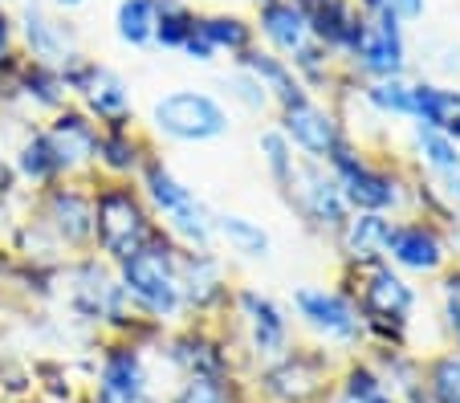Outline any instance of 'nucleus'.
<instances>
[{"mask_svg":"<svg viewBox=\"0 0 460 403\" xmlns=\"http://www.w3.org/2000/svg\"><path fill=\"white\" fill-rule=\"evenodd\" d=\"M339 290L350 293L367 326V351H400L411 346V318L420 306L416 281L403 277L395 265H363V269H339Z\"/></svg>","mask_w":460,"mask_h":403,"instance_id":"obj_1","label":"nucleus"},{"mask_svg":"<svg viewBox=\"0 0 460 403\" xmlns=\"http://www.w3.org/2000/svg\"><path fill=\"white\" fill-rule=\"evenodd\" d=\"M331 176L339 180L350 212H379V216H408L411 208V171L400 159L347 139L331 159Z\"/></svg>","mask_w":460,"mask_h":403,"instance_id":"obj_2","label":"nucleus"},{"mask_svg":"<svg viewBox=\"0 0 460 403\" xmlns=\"http://www.w3.org/2000/svg\"><path fill=\"white\" fill-rule=\"evenodd\" d=\"M180 253L183 249L167 232H159L147 249H139L135 257L114 265L127 306L139 318L155 322L159 330H172V326L188 322V314H183V290H180Z\"/></svg>","mask_w":460,"mask_h":403,"instance_id":"obj_3","label":"nucleus"},{"mask_svg":"<svg viewBox=\"0 0 460 403\" xmlns=\"http://www.w3.org/2000/svg\"><path fill=\"white\" fill-rule=\"evenodd\" d=\"M220 330H225L241 371H249V375L265 363L281 359L297 342L289 306H281L273 293L257 290V285H241V281H236L233 306H228V318L220 322Z\"/></svg>","mask_w":460,"mask_h":403,"instance_id":"obj_4","label":"nucleus"},{"mask_svg":"<svg viewBox=\"0 0 460 403\" xmlns=\"http://www.w3.org/2000/svg\"><path fill=\"white\" fill-rule=\"evenodd\" d=\"M139 192L147 200L151 216L159 220L167 237L175 241L180 249H191V253H200V249H217V232H212V208L200 200V192L188 184V180L167 163L164 155H151L139 171Z\"/></svg>","mask_w":460,"mask_h":403,"instance_id":"obj_5","label":"nucleus"},{"mask_svg":"<svg viewBox=\"0 0 460 403\" xmlns=\"http://www.w3.org/2000/svg\"><path fill=\"white\" fill-rule=\"evenodd\" d=\"M233 106L208 86H172L147 106V135L159 143H175V147L220 143L233 135Z\"/></svg>","mask_w":460,"mask_h":403,"instance_id":"obj_6","label":"nucleus"},{"mask_svg":"<svg viewBox=\"0 0 460 403\" xmlns=\"http://www.w3.org/2000/svg\"><path fill=\"white\" fill-rule=\"evenodd\" d=\"M342 355L318 342H294L281 359L265 363L249 375V391L257 403H326L339 379Z\"/></svg>","mask_w":460,"mask_h":403,"instance_id":"obj_7","label":"nucleus"},{"mask_svg":"<svg viewBox=\"0 0 460 403\" xmlns=\"http://www.w3.org/2000/svg\"><path fill=\"white\" fill-rule=\"evenodd\" d=\"M164 228L151 216L139 184L94 180V253L106 265H122L139 249H147Z\"/></svg>","mask_w":460,"mask_h":403,"instance_id":"obj_8","label":"nucleus"},{"mask_svg":"<svg viewBox=\"0 0 460 403\" xmlns=\"http://www.w3.org/2000/svg\"><path fill=\"white\" fill-rule=\"evenodd\" d=\"M289 314H294V326H302L310 334V342L342 355V359L367 351L363 314L350 302V293L339 290V285H318V281L297 285L294 298H289Z\"/></svg>","mask_w":460,"mask_h":403,"instance_id":"obj_9","label":"nucleus"},{"mask_svg":"<svg viewBox=\"0 0 460 403\" xmlns=\"http://www.w3.org/2000/svg\"><path fill=\"white\" fill-rule=\"evenodd\" d=\"M86 403H155V355L135 338H102L90 379L82 387Z\"/></svg>","mask_w":460,"mask_h":403,"instance_id":"obj_10","label":"nucleus"},{"mask_svg":"<svg viewBox=\"0 0 460 403\" xmlns=\"http://www.w3.org/2000/svg\"><path fill=\"white\" fill-rule=\"evenodd\" d=\"M29 216L58 241L66 257L94 253V180H58L33 192Z\"/></svg>","mask_w":460,"mask_h":403,"instance_id":"obj_11","label":"nucleus"},{"mask_svg":"<svg viewBox=\"0 0 460 403\" xmlns=\"http://www.w3.org/2000/svg\"><path fill=\"white\" fill-rule=\"evenodd\" d=\"M61 78H66L74 106H82L102 131H111V127H135V90H130V82L114 66L98 62L90 53H78L61 70Z\"/></svg>","mask_w":460,"mask_h":403,"instance_id":"obj_12","label":"nucleus"},{"mask_svg":"<svg viewBox=\"0 0 460 403\" xmlns=\"http://www.w3.org/2000/svg\"><path fill=\"white\" fill-rule=\"evenodd\" d=\"M281 200L294 208V216L302 220L305 232L326 237V241L339 237V228L347 224V216H350L347 200H342L339 180L331 176V167L314 163V159H297L294 180L286 184Z\"/></svg>","mask_w":460,"mask_h":403,"instance_id":"obj_13","label":"nucleus"},{"mask_svg":"<svg viewBox=\"0 0 460 403\" xmlns=\"http://www.w3.org/2000/svg\"><path fill=\"white\" fill-rule=\"evenodd\" d=\"M180 290H183V314L188 322H212L220 326L233 306V265L220 249H200L180 253Z\"/></svg>","mask_w":460,"mask_h":403,"instance_id":"obj_14","label":"nucleus"},{"mask_svg":"<svg viewBox=\"0 0 460 403\" xmlns=\"http://www.w3.org/2000/svg\"><path fill=\"white\" fill-rule=\"evenodd\" d=\"M273 127L289 139V147L297 151L302 159H314V163H326L342 143L350 139L347 123H342V114L334 110V102L318 94H302L297 102L281 106L273 114Z\"/></svg>","mask_w":460,"mask_h":403,"instance_id":"obj_15","label":"nucleus"},{"mask_svg":"<svg viewBox=\"0 0 460 403\" xmlns=\"http://www.w3.org/2000/svg\"><path fill=\"white\" fill-rule=\"evenodd\" d=\"M17 13V37H21V57L45 66V70H66L82 49V33L70 17L53 13L41 0H25L13 4Z\"/></svg>","mask_w":460,"mask_h":403,"instance_id":"obj_16","label":"nucleus"},{"mask_svg":"<svg viewBox=\"0 0 460 403\" xmlns=\"http://www.w3.org/2000/svg\"><path fill=\"white\" fill-rule=\"evenodd\" d=\"M387 265L403 273V277H440L452 265V241L448 228L424 216H395L387 237Z\"/></svg>","mask_w":460,"mask_h":403,"instance_id":"obj_17","label":"nucleus"},{"mask_svg":"<svg viewBox=\"0 0 460 403\" xmlns=\"http://www.w3.org/2000/svg\"><path fill=\"white\" fill-rule=\"evenodd\" d=\"M347 74L358 82H379V78H411V45L408 25L395 21L391 13H375L363 25V41L347 57Z\"/></svg>","mask_w":460,"mask_h":403,"instance_id":"obj_18","label":"nucleus"},{"mask_svg":"<svg viewBox=\"0 0 460 403\" xmlns=\"http://www.w3.org/2000/svg\"><path fill=\"white\" fill-rule=\"evenodd\" d=\"M45 139H49L53 155H58L61 180H98L94 163H98V139L102 127L90 118L82 106H66V110L45 118Z\"/></svg>","mask_w":460,"mask_h":403,"instance_id":"obj_19","label":"nucleus"},{"mask_svg":"<svg viewBox=\"0 0 460 403\" xmlns=\"http://www.w3.org/2000/svg\"><path fill=\"white\" fill-rule=\"evenodd\" d=\"M0 102L17 106V110L33 114V118H49V114L66 110L74 98L66 90L61 70H45V66L21 57L17 66H9V70L0 74Z\"/></svg>","mask_w":460,"mask_h":403,"instance_id":"obj_20","label":"nucleus"},{"mask_svg":"<svg viewBox=\"0 0 460 403\" xmlns=\"http://www.w3.org/2000/svg\"><path fill=\"white\" fill-rule=\"evenodd\" d=\"M212 232H217V249L228 261L265 265L273 257V232L257 216H249V212L217 208L212 212Z\"/></svg>","mask_w":460,"mask_h":403,"instance_id":"obj_21","label":"nucleus"},{"mask_svg":"<svg viewBox=\"0 0 460 403\" xmlns=\"http://www.w3.org/2000/svg\"><path fill=\"white\" fill-rule=\"evenodd\" d=\"M155 155V139L147 131L135 127H111L98 139V180H122V184H135L143 171V163Z\"/></svg>","mask_w":460,"mask_h":403,"instance_id":"obj_22","label":"nucleus"},{"mask_svg":"<svg viewBox=\"0 0 460 403\" xmlns=\"http://www.w3.org/2000/svg\"><path fill=\"white\" fill-rule=\"evenodd\" d=\"M391 220L379 212H350L347 224L339 228L334 249H339L342 269H363V265L387 261V237H391Z\"/></svg>","mask_w":460,"mask_h":403,"instance_id":"obj_23","label":"nucleus"},{"mask_svg":"<svg viewBox=\"0 0 460 403\" xmlns=\"http://www.w3.org/2000/svg\"><path fill=\"white\" fill-rule=\"evenodd\" d=\"M252 25H257V41L265 49H273L278 57H294L305 41H314L310 29V13L294 0H273V4H261L252 9Z\"/></svg>","mask_w":460,"mask_h":403,"instance_id":"obj_24","label":"nucleus"},{"mask_svg":"<svg viewBox=\"0 0 460 403\" xmlns=\"http://www.w3.org/2000/svg\"><path fill=\"white\" fill-rule=\"evenodd\" d=\"M363 9L355 0H322L318 9H310V29H314V41L326 45V49L347 66V57L355 53V45L363 41Z\"/></svg>","mask_w":460,"mask_h":403,"instance_id":"obj_25","label":"nucleus"},{"mask_svg":"<svg viewBox=\"0 0 460 403\" xmlns=\"http://www.w3.org/2000/svg\"><path fill=\"white\" fill-rule=\"evenodd\" d=\"M411 123L460 139V86L411 78Z\"/></svg>","mask_w":460,"mask_h":403,"instance_id":"obj_26","label":"nucleus"},{"mask_svg":"<svg viewBox=\"0 0 460 403\" xmlns=\"http://www.w3.org/2000/svg\"><path fill=\"white\" fill-rule=\"evenodd\" d=\"M9 167H13V176H17V184H25L29 192H41V188L61 180L58 155H53L41 123H25V131H21L17 147H13V155H9Z\"/></svg>","mask_w":460,"mask_h":403,"instance_id":"obj_27","label":"nucleus"},{"mask_svg":"<svg viewBox=\"0 0 460 403\" xmlns=\"http://www.w3.org/2000/svg\"><path fill=\"white\" fill-rule=\"evenodd\" d=\"M233 66H241V70H249L252 78L261 82V86L270 90V98H273V106H289V102H297L302 94H310V90L297 82V74H294V66L286 62V57H278L273 49H265V45H252V49H244L241 57H236ZM273 110V114H278Z\"/></svg>","mask_w":460,"mask_h":403,"instance_id":"obj_28","label":"nucleus"},{"mask_svg":"<svg viewBox=\"0 0 460 403\" xmlns=\"http://www.w3.org/2000/svg\"><path fill=\"white\" fill-rule=\"evenodd\" d=\"M358 106L383 127L411 123V78H379L358 82Z\"/></svg>","mask_w":460,"mask_h":403,"instance_id":"obj_29","label":"nucleus"},{"mask_svg":"<svg viewBox=\"0 0 460 403\" xmlns=\"http://www.w3.org/2000/svg\"><path fill=\"white\" fill-rule=\"evenodd\" d=\"M200 33H204V41L220 53V57L228 53V62H236L244 49L257 45V25H252V17L233 13V9L200 13Z\"/></svg>","mask_w":460,"mask_h":403,"instance_id":"obj_30","label":"nucleus"},{"mask_svg":"<svg viewBox=\"0 0 460 403\" xmlns=\"http://www.w3.org/2000/svg\"><path fill=\"white\" fill-rule=\"evenodd\" d=\"M326 403H400V399L387 395V387L379 383V375H375V367L367 363V355H350V359H342L334 391Z\"/></svg>","mask_w":460,"mask_h":403,"instance_id":"obj_31","label":"nucleus"},{"mask_svg":"<svg viewBox=\"0 0 460 403\" xmlns=\"http://www.w3.org/2000/svg\"><path fill=\"white\" fill-rule=\"evenodd\" d=\"M408 147H411V163H416V171L428 176V180H436V176H444V171H456L460 167V139H452V135L428 131V127L411 123Z\"/></svg>","mask_w":460,"mask_h":403,"instance_id":"obj_32","label":"nucleus"},{"mask_svg":"<svg viewBox=\"0 0 460 403\" xmlns=\"http://www.w3.org/2000/svg\"><path fill=\"white\" fill-rule=\"evenodd\" d=\"M167 403H257L249 391V379H180L167 391Z\"/></svg>","mask_w":460,"mask_h":403,"instance_id":"obj_33","label":"nucleus"},{"mask_svg":"<svg viewBox=\"0 0 460 403\" xmlns=\"http://www.w3.org/2000/svg\"><path fill=\"white\" fill-rule=\"evenodd\" d=\"M155 17H159V0H119L114 4V37L127 49H151Z\"/></svg>","mask_w":460,"mask_h":403,"instance_id":"obj_34","label":"nucleus"},{"mask_svg":"<svg viewBox=\"0 0 460 403\" xmlns=\"http://www.w3.org/2000/svg\"><path fill=\"white\" fill-rule=\"evenodd\" d=\"M200 29V9H191L188 0H159L155 17V49L183 53V45L191 41V33Z\"/></svg>","mask_w":460,"mask_h":403,"instance_id":"obj_35","label":"nucleus"},{"mask_svg":"<svg viewBox=\"0 0 460 403\" xmlns=\"http://www.w3.org/2000/svg\"><path fill=\"white\" fill-rule=\"evenodd\" d=\"M420 403H460V351H444L424 359V395Z\"/></svg>","mask_w":460,"mask_h":403,"instance_id":"obj_36","label":"nucleus"},{"mask_svg":"<svg viewBox=\"0 0 460 403\" xmlns=\"http://www.w3.org/2000/svg\"><path fill=\"white\" fill-rule=\"evenodd\" d=\"M257 151H261V163H265V176H270V184L278 188V192H286V184L294 180V167H297V159H302V155L289 147V139L273 123L257 135Z\"/></svg>","mask_w":460,"mask_h":403,"instance_id":"obj_37","label":"nucleus"},{"mask_svg":"<svg viewBox=\"0 0 460 403\" xmlns=\"http://www.w3.org/2000/svg\"><path fill=\"white\" fill-rule=\"evenodd\" d=\"M225 90H228V102L241 106L244 114H257V118H265V114H273L278 106H273L270 90L261 86L257 78H252L249 70H241V66H233V70L225 74Z\"/></svg>","mask_w":460,"mask_h":403,"instance_id":"obj_38","label":"nucleus"},{"mask_svg":"<svg viewBox=\"0 0 460 403\" xmlns=\"http://www.w3.org/2000/svg\"><path fill=\"white\" fill-rule=\"evenodd\" d=\"M420 66H424L420 78H428V82L456 78L460 74V45L448 41V37H428V41H420Z\"/></svg>","mask_w":460,"mask_h":403,"instance_id":"obj_39","label":"nucleus"},{"mask_svg":"<svg viewBox=\"0 0 460 403\" xmlns=\"http://www.w3.org/2000/svg\"><path fill=\"white\" fill-rule=\"evenodd\" d=\"M436 281H440V330L452 351H460V265L456 269L448 265Z\"/></svg>","mask_w":460,"mask_h":403,"instance_id":"obj_40","label":"nucleus"},{"mask_svg":"<svg viewBox=\"0 0 460 403\" xmlns=\"http://www.w3.org/2000/svg\"><path fill=\"white\" fill-rule=\"evenodd\" d=\"M21 62V37H17V13L0 4V74Z\"/></svg>","mask_w":460,"mask_h":403,"instance_id":"obj_41","label":"nucleus"},{"mask_svg":"<svg viewBox=\"0 0 460 403\" xmlns=\"http://www.w3.org/2000/svg\"><path fill=\"white\" fill-rule=\"evenodd\" d=\"M379 4H383V13H391V17L403 21V25H416L428 13V0H379Z\"/></svg>","mask_w":460,"mask_h":403,"instance_id":"obj_42","label":"nucleus"},{"mask_svg":"<svg viewBox=\"0 0 460 403\" xmlns=\"http://www.w3.org/2000/svg\"><path fill=\"white\" fill-rule=\"evenodd\" d=\"M183 57H188V62H196V66H212V62H217V57H220V53L212 49V45L204 41V33H200V29H196V33H191V41L183 45Z\"/></svg>","mask_w":460,"mask_h":403,"instance_id":"obj_43","label":"nucleus"},{"mask_svg":"<svg viewBox=\"0 0 460 403\" xmlns=\"http://www.w3.org/2000/svg\"><path fill=\"white\" fill-rule=\"evenodd\" d=\"M17 200V176H13V167H9V159L0 155V216L9 212V204Z\"/></svg>","mask_w":460,"mask_h":403,"instance_id":"obj_44","label":"nucleus"},{"mask_svg":"<svg viewBox=\"0 0 460 403\" xmlns=\"http://www.w3.org/2000/svg\"><path fill=\"white\" fill-rule=\"evenodd\" d=\"M41 4H49L53 13H61V17H74V13H82L90 4V0H41Z\"/></svg>","mask_w":460,"mask_h":403,"instance_id":"obj_45","label":"nucleus"},{"mask_svg":"<svg viewBox=\"0 0 460 403\" xmlns=\"http://www.w3.org/2000/svg\"><path fill=\"white\" fill-rule=\"evenodd\" d=\"M29 403H86V399H82V395H78V399H41V395H33Z\"/></svg>","mask_w":460,"mask_h":403,"instance_id":"obj_46","label":"nucleus"},{"mask_svg":"<svg viewBox=\"0 0 460 403\" xmlns=\"http://www.w3.org/2000/svg\"><path fill=\"white\" fill-rule=\"evenodd\" d=\"M294 4H302V9H305V13H310V9H318L322 0H294Z\"/></svg>","mask_w":460,"mask_h":403,"instance_id":"obj_47","label":"nucleus"},{"mask_svg":"<svg viewBox=\"0 0 460 403\" xmlns=\"http://www.w3.org/2000/svg\"><path fill=\"white\" fill-rule=\"evenodd\" d=\"M261 4H273V0H252V9H261Z\"/></svg>","mask_w":460,"mask_h":403,"instance_id":"obj_48","label":"nucleus"},{"mask_svg":"<svg viewBox=\"0 0 460 403\" xmlns=\"http://www.w3.org/2000/svg\"><path fill=\"white\" fill-rule=\"evenodd\" d=\"M0 4H13V0H0Z\"/></svg>","mask_w":460,"mask_h":403,"instance_id":"obj_49","label":"nucleus"}]
</instances>
